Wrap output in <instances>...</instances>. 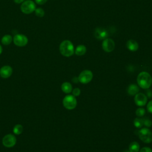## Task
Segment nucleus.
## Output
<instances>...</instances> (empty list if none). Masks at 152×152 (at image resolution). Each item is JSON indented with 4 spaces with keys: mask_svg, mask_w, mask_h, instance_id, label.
Listing matches in <instances>:
<instances>
[{
    "mask_svg": "<svg viewBox=\"0 0 152 152\" xmlns=\"http://www.w3.org/2000/svg\"><path fill=\"white\" fill-rule=\"evenodd\" d=\"M2 52V48L1 45H0V54H1Z\"/></svg>",
    "mask_w": 152,
    "mask_h": 152,
    "instance_id": "obj_30",
    "label": "nucleus"
},
{
    "mask_svg": "<svg viewBox=\"0 0 152 152\" xmlns=\"http://www.w3.org/2000/svg\"><path fill=\"white\" fill-rule=\"evenodd\" d=\"M126 48L130 51H132V52H135L139 48L138 43L135 40H132V39L127 41L126 43Z\"/></svg>",
    "mask_w": 152,
    "mask_h": 152,
    "instance_id": "obj_13",
    "label": "nucleus"
},
{
    "mask_svg": "<svg viewBox=\"0 0 152 152\" xmlns=\"http://www.w3.org/2000/svg\"><path fill=\"white\" fill-rule=\"evenodd\" d=\"M143 119V122H144V125H145L146 127L148 128L151 126L152 125V122L150 119H149L148 118H142Z\"/></svg>",
    "mask_w": 152,
    "mask_h": 152,
    "instance_id": "obj_23",
    "label": "nucleus"
},
{
    "mask_svg": "<svg viewBox=\"0 0 152 152\" xmlns=\"http://www.w3.org/2000/svg\"><path fill=\"white\" fill-rule=\"evenodd\" d=\"M139 90L140 88L138 86L134 84H130L127 88V93H128L129 95L131 96H135L139 92Z\"/></svg>",
    "mask_w": 152,
    "mask_h": 152,
    "instance_id": "obj_14",
    "label": "nucleus"
},
{
    "mask_svg": "<svg viewBox=\"0 0 152 152\" xmlns=\"http://www.w3.org/2000/svg\"><path fill=\"white\" fill-rule=\"evenodd\" d=\"M12 40H13V38L11 35L6 34L2 37L1 42L4 45H8L12 42Z\"/></svg>",
    "mask_w": 152,
    "mask_h": 152,
    "instance_id": "obj_18",
    "label": "nucleus"
},
{
    "mask_svg": "<svg viewBox=\"0 0 152 152\" xmlns=\"http://www.w3.org/2000/svg\"><path fill=\"white\" fill-rule=\"evenodd\" d=\"M23 127L20 124H17L15 125L13 128V132L16 135H19L21 134L23 132Z\"/></svg>",
    "mask_w": 152,
    "mask_h": 152,
    "instance_id": "obj_20",
    "label": "nucleus"
},
{
    "mask_svg": "<svg viewBox=\"0 0 152 152\" xmlns=\"http://www.w3.org/2000/svg\"><path fill=\"white\" fill-rule=\"evenodd\" d=\"M103 49L106 52H110L113 50L115 49V44L114 41L110 39V38H106L104 39V40L102 42V45Z\"/></svg>",
    "mask_w": 152,
    "mask_h": 152,
    "instance_id": "obj_8",
    "label": "nucleus"
},
{
    "mask_svg": "<svg viewBox=\"0 0 152 152\" xmlns=\"http://www.w3.org/2000/svg\"><path fill=\"white\" fill-rule=\"evenodd\" d=\"M14 1L16 4H21L24 2V0H14Z\"/></svg>",
    "mask_w": 152,
    "mask_h": 152,
    "instance_id": "obj_29",
    "label": "nucleus"
},
{
    "mask_svg": "<svg viewBox=\"0 0 152 152\" xmlns=\"http://www.w3.org/2000/svg\"><path fill=\"white\" fill-rule=\"evenodd\" d=\"M140 150V145L136 142H132L129 145V151L130 152H138Z\"/></svg>",
    "mask_w": 152,
    "mask_h": 152,
    "instance_id": "obj_17",
    "label": "nucleus"
},
{
    "mask_svg": "<svg viewBox=\"0 0 152 152\" xmlns=\"http://www.w3.org/2000/svg\"><path fill=\"white\" fill-rule=\"evenodd\" d=\"M147 109L148 112L152 113V100L150 101L147 106Z\"/></svg>",
    "mask_w": 152,
    "mask_h": 152,
    "instance_id": "obj_25",
    "label": "nucleus"
},
{
    "mask_svg": "<svg viewBox=\"0 0 152 152\" xmlns=\"http://www.w3.org/2000/svg\"><path fill=\"white\" fill-rule=\"evenodd\" d=\"M140 152H152V150L150 147H144L140 150Z\"/></svg>",
    "mask_w": 152,
    "mask_h": 152,
    "instance_id": "obj_26",
    "label": "nucleus"
},
{
    "mask_svg": "<svg viewBox=\"0 0 152 152\" xmlns=\"http://www.w3.org/2000/svg\"><path fill=\"white\" fill-rule=\"evenodd\" d=\"M86 47L84 45H80L77 46L75 50V53L78 56H82L86 52Z\"/></svg>",
    "mask_w": 152,
    "mask_h": 152,
    "instance_id": "obj_16",
    "label": "nucleus"
},
{
    "mask_svg": "<svg viewBox=\"0 0 152 152\" xmlns=\"http://www.w3.org/2000/svg\"><path fill=\"white\" fill-rule=\"evenodd\" d=\"M139 138L145 143L152 141V132L148 128H143L138 131Z\"/></svg>",
    "mask_w": 152,
    "mask_h": 152,
    "instance_id": "obj_3",
    "label": "nucleus"
},
{
    "mask_svg": "<svg viewBox=\"0 0 152 152\" xmlns=\"http://www.w3.org/2000/svg\"><path fill=\"white\" fill-rule=\"evenodd\" d=\"M134 102L137 106H143L146 104L147 102V97L144 93H138L137 94L135 95Z\"/></svg>",
    "mask_w": 152,
    "mask_h": 152,
    "instance_id": "obj_10",
    "label": "nucleus"
},
{
    "mask_svg": "<svg viewBox=\"0 0 152 152\" xmlns=\"http://www.w3.org/2000/svg\"><path fill=\"white\" fill-rule=\"evenodd\" d=\"M93 77V75L91 71L84 70L80 74L78 78L80 83L83 84H87L91 81Z\"/></svg>",
    "mask_w": 152,
    "mask_h": 152,
    "instance_id": "obj_6",
    "label": "nucleus"
},
{
    "mask_svg": "<svg viewBox=\"0 0 152 152\" xmlns=\"http://www.w3.org/2000/svg\"><path fill=\"white\" fill-rule=\"evenodd\" d=\"M20 9L24 14H29L35 11L36 5L33 1L27 0L21 4Z\"/></svg>",
    "mask_w": 152,
    "mask_h": 152,
    "instance_id": "obj_4",
    "label": "nucleus"
},
{
    "mask_svg": "<svg viewBox=\"0 0 152 152\" xmlns=\"http://www.w3.org/2000/svg\"><path fill=\"white\" fill-rule=\"evenodd\" d=\"M94 36L99 40H104L107 37L108 34L104 28L97 27L94 31Z\"/></svg>",
    "mask_w": 152,
    "mask_h": 152,
    "instance_id": "obj_11",
    "label": "nucleus"
},
{
    "mask_svg": "<svg viewBox=\"0 0 152 152\" xmlns=\"http://www.w3.org/2000/svg\"><path fill=\"white\" fill-rule=\"evenodd\" d=\"M145 113V110L143 107H139L137 109L135 112V114L138 117H142L144 115Z\"/></svg>",
    "mask_w": 152,
    "mask_h": 152,
    "instance_id": "obj_22",
    "label": "nucleus"
},
{
    "mask_svg": "<svg viewBox=\"0 0 152 152\" xmlns=\"http://www.w3.org/2000/svg\"><path fill=\"white\" fill-rule=\"evenodd\" d=\"M16 138L12 134H7L2 139V144L6 147H12L16 143Z\"/></svg>",
    "mask_w": 152,
    "mask_h": 152,
    "instance_id": "obj_9",
    "label": "nucleus"
},
{
    "mask_svg": "<svg viewBox=\"0 0 152 152\" xmlns=\"http://www.w3.org/2000/svg\"><path fill=\"white\" fill-rule=\"evenodd\" d=\"M61 89L65 93H69L72 90V85L68 82H64L61 86Z\"/></svg>",
    "mask_w": 152,
    "mask_h": 152,
    "instance_id": "obj_15",
    "label": "nucleus"
},
{
    "mask_svg": "<svg viewBox=\"0 0 152 152\" xmlns=\"http://www.w3.org/2000/svg\"><path fill=\"white\" fill-rule=\"evenodd\" d=\"M72 81L74 83H77L79 81L78 78V77H74L72 78Z\"/></svg>",
    "mask_w": 152,
    "mask_h": 152,
    "instance_id": "obj_28",
    "label": "nucleus"
},
{
    "mask_svg": "<svg viewBox=\"0 0 152 152\" xmlns=\"http://www.w3.org/2000/svg\"><path fill=\"white\" fill-rule=\"evenodd\" d=\"M12 73V69L9 65H5L0 69V75L4 78L10 77Z\"/></svg>",
    "mask_w": 152,
    "mask_h": 152,
    "instance_id": "obj_12",
    "label": "nucleus"
},
{
    "mask_svg": "<svg viewBox=\"0 0 152 152\" xmlns=\"http://www.w3.org/2000/svg\"><path fill=\"white\" fill-rule=\"evenodd\" d=\"M14 43L19 47H23L28 43V38L24 34H17L13 37Z\"/></svg>",
    "mask_w": 152,
    "mask_h": 152,
    "instance_id": "obj_7",
    "label": "nucleus"
},
{
    "mask_svg": "<svg viewBox=\"0 0 152 152\" xmlns=\"http://www.w3.org/2000/svg\"><path fill=\"white\" fill-rule=\"evenodd\" d=\"M81 91L78 88H75L72 90V94L74 96H78L80 94Z\"/></svg>",
    "mask_w": 152,
    "mask_h": 152,
    "instance_id": "obj_24",
    "label": "nucleus"
},
{
    "mask_svg": "<svg viewBox=\"0 0 152 152\" xmlns=\"http://www.w3.org/2000/svg\"><path fill=\"white\" fill-rule=\"evenodd\" d=\"M62 102L64 106L68 110L74 109L77 106V100L73 95L66 96L64 98Z\"/></svg>",
    "mask_w": 152,
    "mask_h": 152,
    "instance_id": "obj_5",
    "label": "nucleus"
},
{
    "mask_svg": "<svg viewBox=\"0 0 152 152\" xmlns=\"http://www.w3.org/2000/svg\"><path fill=\"white\" fill-rule=\"evenodd\" d=\"M137 83L143 89H148L151 86L152 77L151 75L145 71L140 72L137 77Z\"/></svg>",
    "mask_w": 152,
    "mask_h": 152,
    "instance_id": "obj_1",
    "label": "nucleus"
},
{
    "mask_svg": "<svg viewBox=\"0 0 152 152\" xmlns=\"http://www.w3.org/2000/svg\"><path fill=\"white\" fill-rule=\"evenodd\" d=\"M124 152H130V151H128V150H125Z\"/></svg>",
    "mask_w": 152,
    "mask_h": 152,
    "instance_id": "obj_31",
    "label": "nucleus"
},
{
    "mask_svg": "<svg viewBox=\"0 0 152 152\" xmlns=\"http://www.w3.org/2000/svg\"><path fill=\"white\" fill-rule=\"evenodd\" d=\"M59 51L64 56L69 57L72 56L74 53V48L72 43L68 40L62 41L59 45Z\"/></svg>",
    "mask_w": 152,
    "mask_h": 152,
    "instance_id": "obj_2",
    "label": "nucleus"
},
{
    "mask_svg": "<svg viewBox=\"0 0 152 152\" xmlns=\"http://www.w3.org/2000/svg\"><path fill=\"white\" fill-rule=\"evenodd\" d=\"M35 14L36 16L39 17H42L45 15V11L42 8H37L35 10Z\"/></svg>",
    "mask_w": 152,
    "mask_h": 152,
    "instance_id": "obj_21",
    "label": "nucleus"
},
{
    "mask_svg": "<svg viewBox=\"0 0 152 152\" xmlns=\"http://www.w3.org/2000/svg\"><path fill=\"white\" fill-rule=\"evenodd\" d=\"M134 125L137 128H140L144 125L143 119L140 118H137L134 120Z\"/></svg>",
    "mask_w": 152,
    "mask_h": 152,
    "instance_id": "obj_19",
    "label": "nucleus"
},
{
    "mask_svg": "<svg viewBox=\"0 0 152 152\" xmlns=\"http://www.w3.org/2000/svg\"><path fill=\"white\" fill-rule=\"evenodd\" d=\"M47 1L48 0H35L36 4L39 5H43L45 4L47 2Z\"/></svg>",
    "mask_w": 152,
    "mask_h": 152,
    "instance_id": "obj_27",
    "label": "nucleus"
}]
</instances>
